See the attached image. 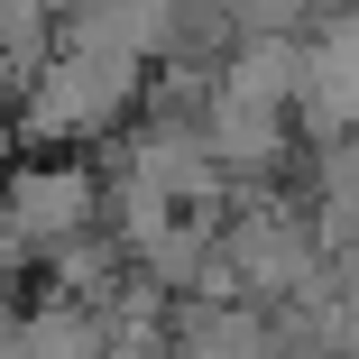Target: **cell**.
<instances>
[{"label": "cell", "instance_id": "1", "mask_svg": "<svg viewBox=\"0 0 359 359\" xmlns=\"http://www.w3.org/2000/svg\"><path fill=\"white\" fill-rule=\"evenodd\" d=\"M83 222H93V175H74V166H19L0 184V258L65 249Z\"/></svg>", "mask_w": 359, "mask_h": 359}, {"label": "cell", "instance_id": "2", "mask_svg": "<svg viewBox=\"0 0 359 359\" xmlns=\"http://www.w3.org/2000/svg\"><path fill=\"white\" fill-rule=\"evenodd\" d=\"M240 295H304L313 285V231L295 222V212H249V222L222 240Z\"/></svg>", "mask_w": 359, "mask_h": 359}, {"label": "cell", "instance_id": "3", "mask_svg": "<svg viewBox=\"0 0 359 359\" xmlns=\"http://www.w3.org/2000/svg\"><path fill=\"white\" fill-rule=\"evenodd\" d=\"M0 359H111V323L65 295V304H37L28 323H10Z\"/></svg>", "mask_w": 359, "mask_h": 359}, {"label": "cell", "instance_id": "4", "mask_svg": "<svg viewBox=\"0 0 359 359\" xmlns=\"http://www.w3.org/2000/svg\"><path fill=\"white\" fill-rule=\"evenodd\" d=\"M184 359H276V332L258 313H231V304H194L184 313Z\"/></svg>", "mask_w": 359, "mask_h": 359}]
</instances>
